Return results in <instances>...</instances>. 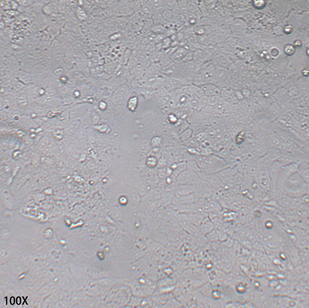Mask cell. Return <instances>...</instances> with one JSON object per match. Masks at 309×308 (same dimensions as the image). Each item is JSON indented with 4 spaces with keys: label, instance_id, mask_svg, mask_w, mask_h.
Masks as SVG:
<instances>
[{
    "label": "cell",
    "instance_id": "6da1fadb",
    "mask_svg": "<svg viewBox=\"0 0 309 308\" xmlns=\"http://www.w3.org/2000/svg\"><path fill=\"white\" fill-rule=\"evenodd\" d=\"M215 69L216 65L214 62H208L203 64L192 81L193 85L200 87L204 85L212 84V77Z\"/></svg>",
    "mask_w": 309,
    "mask_h": 308
},
{
    "label": "cell",
    "instance_id": "7a4b0ae2",
    "mask_svg": "<svg viewBox=\"0 0 309 308\" xmlns=\"http://www.w3.org/2000/svg\"><path fill=\"white\" fill-rule=\"evenodd\" d=\"M227 73L223 66L216 65V69L212 77V84L221 89L226 83Z\"/></svg>",
    "mask_w": 309,
    "mask_h": 308
},
{
    "label": "cell",
    "instance_id": "3957f363",
    "mask_svg": "<svg viewBox=\"0 0 309 308\" xmlns=\"http://www.w3.org/2000/svg\"><path fill=\"white\" fill-rule=\"evenodd\" d=\"M188 47L182 46L177 47L171 53L169 58L175 64L180 63L189 52Z\"/></svg>",
    "mask_w": 309,
    "mask_h": 308
},
{
    "label": "cell",
    "instance_id": "277c9868",
    "mask_svg": "<svg viewBox=\"0 0 309 308\" xmlns=\"http://www.w3.org/2000/svg\"><path fill=\"white\" fill-rule=\"evenodd\" d=\"M206 96L210 97L220 95L221 89L213 84H208L200 87Z\"/></svg>",
    "mask_w": 309,
    "mask_h": 308
},
{
    "label": "cell",
    "instance_id": "5b68a950",
    "mask_svg": "<svg viewBox=\"0 0 309 308\" xmlns=\"http://www.w3.org/2000/svg\"><path fill=\"white\" fill-rule=\"evenodd\" d=\"M163 71L161 65L158 62H154L149 66L146 71L144 76L146 77L154 75H158Z\"/></svg>",
    "mask_w": 309,
    "mask_h": 308
},
{
    "label": "cell",
    "instance_id": "8992f818",
    "mask_svg": "<svg viewBox=\"0 0 309 308\" xmlns=\"http://www.w3.org/2000/svg\"><path fill=\"white\" fill-rule=\"evenodd\" d=\"M150 3L155 14H161L165 9L164 1H150Z\"/></svg>",
    "mask_w": 309,
    "mask_h": 308
},
{
    "label": "cell",
    "instance_id": "52a82bcc",
    "mask_svg": "<svg viewBox=\"0 0 309 308\" xmlns=\"http://www.w3.org/2000/svg\"><path fill=\"white\" fill-rule=\"evenodd\" d=\"M159 63L163 71L168 70L175 64L169 56H164L160 60Z\"/></svg>",
    "mask_w": 309,
    "mask_h": 308
},
{
    "label": "cell",
    "instance_id": "ba28073f",
    "mask_svg": "<svg viewBox=\"0 0 309 308\" xmlns=\"http://www.w3.org/2000/svg\"><path fill=\"white\" fill-rule=\"evenodd\" d=\"M201 229L204 232L211 231L213 228V224L208 218H204L201 224Z\"/></svg>",
    "mask_w": 309,
    "mask_h": 308
},
{
    "label": "cell",
    "instance_id": "9c48e42d",
    "mask_svg": "<svg viewBox=\"0 0 309 308\" xmlns=\"http://www.w3.org/2000/svg\"><path fill=\"white\" fill-rule=\"evenodd\" d=\"M221 99L220 95L208 97L207 100V105L211 107H215Z\"/></svg>",
    "mask_w": 309,
    "mask_h": 308
},
{
    "label": "cell",
    "instance_id": "30bf717a",
    "mask_svg": "<svg viewBox=\"0 0 309 308\" xmlns=\"http://www.w3.org/2000/svg\"><path fill=\"white\" fill-rule=\"evenodd\" d=\"M151 18L155 26L159 25L164 20L161 14H155Z\"/></svg>",
    "mask_w": 309,
    "mask_h": 308
},
{
    "label": "cell",
    "instance_id": "8fae6325",
    "mask_svg": "<svg viewBox=\"0 0 309 308\" xmlns=\"http://www.w3.org/2000/svg\"><path fill=\"white\" fill-rule=\"evenodd\" d=\"M161 14L164 20L167 21L172 19L173 15L172 10L168 9H165Z\"/></svg>",
    "mask_w": 309,
    "mask_h": 308
},
{
    "label": "cell",
    "instance_id": "7c38bea8",
    "mask_svg": "<svg viewBox=\"0 0 309 308\" xmlns=\"http://www.w3.org/2000/svg\"><path fill=\"white\" fill-rule=\"evenodd\" d=\"M137 98L136 97L131 98L128 103V108L132 111L135 110L137 105Z\"/></svg>",
    "mask_w": 309,
    "mask_h": 308
},
{
    "label": "cell",
    "instance_id": "4fadbf2b",
    "mask_svg": "<svg viewBox=\"0 0 309 308\" xmlns=\"http://www.w3.org/2000/svg\"><path fill=\"white\" fill-rule=\"evenodd\" d=\"M165 9L172 10L176 6V2L175 1H164Z\"/></svg>",
    "mask_w": 309,
    "mask_h": 308
},
{
    "label": "cell",
    "instance_id": "5bb4252c",
    "mask_svg": "<svg viewBox=\"0 0 309 308\" xmlns=\"http://www.w3.org/2000/svg\"><path fill=\"white\" fill-rule=\"evenodd\" d=\"M206 29H205L204 27L198 26L195 28L194 29V32L197 36H201L206 35Z\"/></svg>",
    "mask_w": 309,
    "mask_h": 308
},
{
    "label": "cell",
    "instance_id": "9a60e30c",
    "mask_svg": "<svg viewBox=\"0 0 309 308\" xmlns=\"http://www.w3.org/2000/svg\"><path fill=\"white\" fill-rule=\"evenodd\" d=\"M295 49L293 46L289 45H287L284 48V52L288 56H292L294 53Z\"/></svg>",
    "mask_w": 309,
    "mask_h": 308
},
{
    "label": "cell",
    "instance_id": "2e32d148",
    "mask_svg": "<svg viewBox=\"0 0 309 308\" xmlns=\"http://www.w3.org/2000/svg\"><path fill=\"white\" fill-rule=\"evenodd\" d=\"M158 94L160 96H165L168 93V90L165 87H160L158 90Z\"/></svg>",
    "mask_w": 309,
    "mask_h": 308
},
{
    "label": "cell",
    "instance_id": "e0dca14e",
    "mask_svg": "<svg viewBox=\"0 0 309 308\" xmlns=\"http://www.w3.org/2000/svg\"><path fill=\"white\" fill-rule=\"evenodd\" d=\"M255 7L257 9H261L265 5V2L263 1H255L254 2Z\"/></svg>",
    "mask_w": 309,
    "mask_h": 308
},
{
    "label": "cell",
    "instance_id": "ac0fdd59",
    "mask_svg": "<svg viewBox=\"0 0 309 308\" xmlns=\"http://www.w3.org/2000/svg\"><path fill=\"white\" fill-rule=\"evenodd\" d=\"M197 41L200 44L204 43L205 42L207 39L206 35L201 36H197Z\"/></svg>",
    "mask_w": 309,
    "mask_h": 308
},
{
    "label": "cell",
    "instance_id": "d6986e66",
    "mask_svg": "<svg viewBox=\"0 0 309 308\" xmlns=\"http://www.w3.org/2000/svg\"><path fill=\"white\" fill-rule=\"evenodd\" d=\"M284 31L286 34H290L292 32V28L290 26H286L284 29Z\"/></svg>",
    "mask_w": 309,
    "mask_h": 308
},
{
    "label": "cell",
    "instance_id": "ffe728a7",
    "mask_svg": "<svg viewBox=\"0 0 309 308\" xmlns=\"http://www.w3.org/2000/svg\"><path fill=\"white\" fill-rule=\"evenodd\" d=\"M294 46L296 48L300 47L302 45V43L300 41H295L294 43Z\"/></svg>",
    "mask_w": 309,
    "mask_h": 308
},
{
    "label": "cell",
    "instance_id": "44dd1931",
    "mask_svg": "<svg viewBox=\"0 0 309 308\" xmlns=\"http://www.w3.org/2000/svg\"><path fill=\"white\" fill-rule=\"evenodd\" d=\"M16 304H17V305H19L21 304V303L22 302V300L21 298L20 297L18 296L17 298H16Z\"/></svg>",
    "mask_w": 309,
    "mask_h": 308
},
{
    "label": "cell",
    "instance_id": "7402d4cb",
    "mask_svg": "<svg viewBox=\"0 0 309 308\" xmlns=\"http://www.w3.org/2000/svg\"><path fill=\"white\" fill-rule=\"evenodd\" d=\"M15 299L14 297L12 296L10 298V303L11 305H14L15 304Z\"/></svg>",
    "mask_w": 309,
    "mask_h": 308
},
{
    "label": "cell",
    "instance_id": "603a6c76",
    "mask_svg": "<svg viewBox=\"0 0 309 308\" xmlns=\"http://www.w3.org/2000/svg\"><path fill=\"white\" fill-rule=\"evenodd\" d=\"M22 297H23V298L24 300V301L23 303L22 304V305H24V304L25 302H26V304H27V305H28V304L27 302L26 301V300L27 299V298H28V296H27V297H26V299H25V298H24V297L23 296H22Z\"/></svg>",
    "mask_w": 309,
    "mask_h": 308
}]
</instances>
